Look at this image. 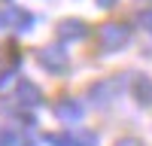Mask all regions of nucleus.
<instances>
[{"instance_id":"f257e3e1","label":"nucleus","mask_w":152,"mask_h":146,"mask_svg":"<svg viewBox=\"0 0 152 146\" xmlns=\"http://www.w3.org/2000/svg\"><path fill=\"white\" fill-rule=\"evenodd\" d=\"M131 40V28L128 24H119V21H107V24H100L97 28V46H100V52H119V49H125Z\"/></svg>"},{"instance_id":"f03ea898","label":"nucleus","mask_w":152,"mask_h":146,"mask_svg":"<svg viewBox=\"0 0 152 146\" xmlns=\"http://www.w3.org/2000/svg\"><path fill=\"white\" fill-rule=\"evenodd\" d=\"M37 61H40L49 73H64L67 64H70V61H67V52H64V49H58V46L40 49V52H37Z\"/></svg>"},{"instance_id":"7ed1b4c3","label":"nucleus","mask_w":152,"mask_h":146,"mask_svg":"<svg viewBox=\"0 0 152 146\" xmlns=\"http://www.w3.org/2000/svg\"><path fill=\"white\" fill-rule=\"evenodd\" d=\"M85 34H88V28H85V21H79V18H67V21L58 24V36H61L64 43H70V40H82Z\"/></svg>"},{"instance_id":"20e7f679","label":"nucleus","mask_w":152,"mask_h":146,"mask_svg":"<svg viewBox=\"0 0 152 146\" xmlns=\"http://www.w3.org/2000/svg\"><path fill=\"white\" fill-rule=\"evenodd\" d=\"M55 116L61 119V122H67V125H73V122H79L82 119V107H79V101H58L55 104Z\"/></svg>"},{"instance_id":"39448f33","label":"nucleus","mask_w":152,"mask_h":146,"mask_svg":"<svg viewBox=\"0 0 152 146\" xmlns=\"http://www.w3.org/2000/svg\"><path fill=\"white\" fill-rule=\"evenodd\" d=\"M122 88V79H104V82H94L91 85V97H97L94 104H110V97Z\"/></svg>"},{"instance_id":"423d86ee","label":"nucleus","mask_w":152,"mask_h":146,"mask_svg":"<svg viewBox=\"0 0 152 146\" xmlns=\"http://www.w3.org/2000/svg\"><path fill=\"white\" fill-rule=\"evenodd\" d=\"M6 21L15 24L18 31H31V28H34V15H31L28 9H18V6H9V9H6Z\"/></svg>"},{"instance_id":"0eeeda50","label":"nucleus","mask_w":152,"mask_h":146,"mask_svg":"<svg viewBox=\"0 0 152 146\" xmlns=\"http://www.w3.org/2000/svg\"><path fill=\"white\" fill-rule=\"evenodd\" d=\"M131 91H134V97H137L143 107H149V104H152V79H149V76H134Z\"/></svg>"},{"instance_id":"6e6552de","label":"nucleus","mask_w":152,"mask_h":146,"mask_svg":"<svg viewBox=\"0 0 152 146\" xmlns=\"http://www.w3.org/2000/svg\"><path fill=\"white\" fill-rule=\"evenodd\" d=\"M15 67H18V52L12 49V52L6 55L3 49H0V85H3V82L12 76V70H15Z\"/></svg>"},{"instance_id":"1a4fd4ad","label":"nucleus","mask_w":152,"mask_h":146,"mask_svg":"<svg viewBox=\"0 0 152 146\" xmlns=\"http://www.w3.org/2000/svg\"><path fill=\"white\" fill-rule=\"evenodd\" d=\"M18 97H21V104H28V107H37L40 104V88H37L34 82H28V79H21L18 82Z\"/></svg>"},{"instance_id":"9d476101","label":"nucleus","mask_w":152,"mask_h":146,"mask_svg":"<svg viewBox=\"0 0 152 146\" xmlns=\"http://www.w3.org/2000/svg\"><path fill=\"white\" fill-rule=\"evenodd\" d=\"M15 143V131H0V146H12Z\"/></svg>"},{"instance_id":"9b49d317","label":"nucleus","mask_w":152,"mask_h":146,"mask_svg":"<svg viewBox=\"0 0 152 146\" xmlns=\"http://www.w3.org/2000/svg\"><path fill=\"white\" fill-rule=\"evenodd\" d=\"M140 21H143V24H149V31H152V9H149V12H143Z\"/></svg>"},{"instance_id":"f8f14e48","label":"nucleus","mask_w":152,"mask_h":146,"mask_svg":"<svg viewBox=\"0 0 152 146\" xmlns=\"http://www.w3.org/2000/svg\"><path fill=\"white\" fill-rule=\"evenodd\" d=\"M119 146H140V140H134V137H131V140H122Z\"/></svg>"},{"instance_id":"ddd939ff","label":"nucleus","mask_w":152,"mask_h":146,"mask_svg":"<svg viewBox=\"0 0 152 146\" xmlns=\"http://www.w3.org/2000/svg\"><path fill=\"white\" fill-rule=\"evenodd\" d=\"M6 24H9L6 21V12H0V28H6Z\"/></svg>"},{"instance_id":"4468645a","label":"nucleus","mask_w":152,"mask_h":146,"mask_svg":"<svg viewBox=\"0 0 152 146\" xmlns=\"http://www.w3.org/2000/svg\"><path fill=\"white\" fill-rule=\"evenodd\" d=\"M97 3H100V6H113V0H97Z\"/></svg>"}]
</instances>
